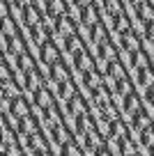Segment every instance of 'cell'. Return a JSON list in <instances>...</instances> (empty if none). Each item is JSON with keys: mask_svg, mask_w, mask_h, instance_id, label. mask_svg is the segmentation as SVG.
<instances>
[{"mask_svg": "<svg viewBox=\"0 0 154 156\" xmlns=\"http://www.w3.org/2000/svg\"><path fill=\"white\" fill-rule=\"evenodd\" d=\"M60 58H62V48L53 41V37H46L42 44L37 46V60L44 67H48L51 62H55V60H60Z\"/></svg>", "mask_w": 154, "mask_h": 156, "instance_id": "6da1fadb", "label": "cell"}, {"mask_svg": "<svg viewBox=\"0 0 154 156\" xmlns=\"http://www.w3.org/2000/svg\"><path fill=\"white\" fill-rule=\"evenodd\" d=\"M32 108L35 106H30V103H28V99L23 97V92L12 94L9 103H7V112H9L12 117H16V119H21V117H30L35 112Z\"/></svg>", "mask_w": 154, "mask_h": 156, "instance_id": "7a4b0ae2", "label": "cell"}, {"mask_svg": "<svg viewBox=\"0 0 154 156\" xmlns=\"http://www.w3.org/2000/svg\"><path fill=\"white\" fill-rule=\"evenodd\" d=\"M129 117H131V119H129V126H131V131H136V133H138L140 129L154 126V115H149V112H147V108H145L143 101H140V106L136 108Z\"/></svg>", "mask_w": 154, "mask_h": 156, "instance_id": "3957f363", "label": "cell"}, {"mask_svg": "<svg viewBox=\"0 0 154 156\" xmlns=\"http://www.w3.org/2000/svg\"><path fill=\"white\" fill-rule=\"evenodd\" d=\"M81 110H90V106H87V101L83 99V92L76 90L69 99H64V112L74 117V115H78Z\"/></svg>", "mask_w": 154, "mask_h": 156, "instance_id": "277c9868", "label": "cell"}, {"mask_svg": "<svg viewBox=\"0 0 154 156\" xmlns=\"http://www.w3.org/2000/svg\"><path fill=\"white\" fill-rule=\"evenodd\" d=\"M149 73H152V67H149V64H145V62H140L138 67L134 69V78H136V83H138V85H145V87H147V85H149ZM152 78H154V73H152Z\"/></svg>", "mask_w": 154, "mask_h": 156, "instance_id": "5b68a950", "label": "cell"}, {"mask_svg": "<svg viewBox=\"0 0 154 156\" xmlns=\"http://www.w3.org/2000/svg\"><path fill=\"white\" fill-rule=\"evenodd\" d=\"M101 5H104V12L108 16L117 14V12H124V0H101Z\"/></svg>", "mask_w": 154, "mask_h": 156, "instance_id": "8992f818", "label": "cell"}, {"mask_svg": "<svg viewBox=\"0 0 154 156\" xmlns=\"http://www.w3.org/2000/svg\"><path fill=\"white\" fill-rule=\"evenodd\" d=\"M140 60H143V53H140L138 46H134L131 51H127V67L129 69H136L140 64Z\"/></svg>", "mask_w": 154, "mask_h": 156, "instance_id": "52a82bcc", "label": "cell"}, {"mask_svg": "<svg viewBox=\"0 0 154 156\" xmlns=\"http://www.w3.org/2000/svg\"><path fill=\"white\" fill-rule=\"evenodd\" d=\"M143 99H145V103H152V106H154V80L145 87V97Z\"/></svg>", "mask_w": 154, "mask_h": 156, "instance_id": "ba28073f", "label": "cell"}, {"mask_svg": "<svg viewBox=\"0 0 154 156\" xmlns=\"http://www.w3.org/2000/svg\"><path fill=\"white\" fill-rule=\"evenodd\" d=\"M25 2H28V0H12V7H14V9H21Z\"/></svg>", "mask_w": 154, "mask_h": 156, "instance_id": "9c48e42d", "label": "cell"}, {"mask_svg": "<svg viewBox=\"0 0 154 156\" xmlns=\"http://www.w3.org/2000/svg\"><path fill=\"white\" fill-rule=\"evenodd\" d=\"M147 156H154V142H152V145L147 147Z\"/></svg>", "mask_w": 154, "mask_h": 156, "instance_id": "30bf717a", "label": "cell"}, {"mask_svg": "<svg viewBox=\"0 0 154 156\" xmlns=\"http://www.w3.org/2000/svg\"><path fill=\"white\" fill-rule=\"evenodd\" d=\"M152 108H154V106H152ZM152 115H154V110H152Z\"/></svg>", "mask_w": 154, "mask_h": 156, "instance_id": "8fae6325", "label": "cell"}]
</instances>
